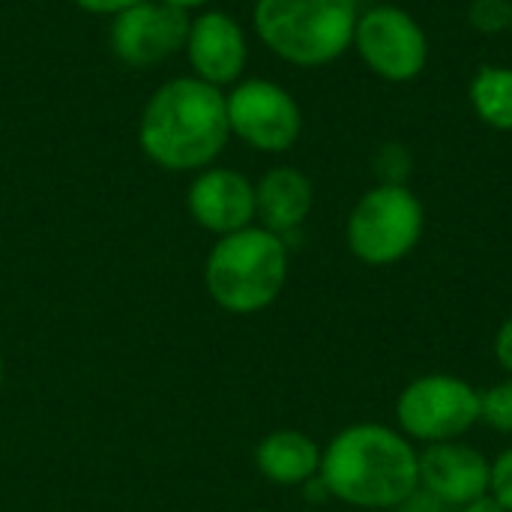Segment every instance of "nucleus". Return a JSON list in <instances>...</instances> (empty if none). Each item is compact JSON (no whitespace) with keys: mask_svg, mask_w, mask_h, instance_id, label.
<instances>
[{"mask_svg":"<svg viewBox=\"0 0 512 512\" xmlns=\"http://www.w3.org/2000/svg\"><path fill=\"white\" fill-rule=\"evenodd\" d=\"M327 495L357 510H396L420 486V450L399 429L354 423L321 450Z\"/></svg>","mask_w":512,"mask_h":512,"instance_id":"1","label":"nucleus"},{"mask_svg":"<svg viewBox=\"0 0 512 512\" xmlns=\"http://www.w3.org/2000/svg\"><path fill=\"white\" fill-rule=\"evenodd\" d=\"M228 138L225 93L195 75H180L156 87L138 123L144 156L177 174L210 168Z\"/></svg>","mask_w":512,"mask_h":512,"instance_id":"2","label":"nucleus"},{"mask_svg":"<svg viewBox=\"0 0 512 512\" xmlns=\"http://www.w3.org/2000/svg\"><path fill=\"white\" fill-rule=\"evenodd\" d=\"M357 0H255V36L279 60L318 69L336 63L354 45Z\"/></svg>","mask_w":512,"mask_h":512,"instance_id":"3","label":"nucleus"},{"mask_svg":"<svg viewBox=\"0 0 512 512\" xmlns=\"http://www.w3.org/2000/svg\"><path fill=\"white\" fill-rule=\"evenodd\" d=\"M285 282L288 243L261 225L219 237L204 261L207 294L231 315H255L273 306Z\"/></svg>","mask_w":512,"mask_h":512,"instance_id":"4","label":"nucleus"},{"mask_svg":"<svg viewBox=\"0 0 512 512\" xmlns=\"http://www.w3.org/2000/svg\"><path fill=\"white\" fill-rule=\"evenodd\" d=\"M426 207L411 186H372L348 213V252L366 267H393L423 240Z\"/></svg>","mask_w":512,"mask_h":512,"instance_id":"5","label":"nucleus"},{"mask_svg":"<svg viewBox=\"0 0 512 512\" xmlns=\"http://www.w3.org/2000/svg\"><path fill=\"white\" fill-rule=\"evenodd\" d=\"M396 423L408 441L426 447L459 441L480 426V390L456 375H420L399 393Z\"/></svg>","mask_w":512,"mask_h":512,"instance_id":"6","label":"nucleus"},{"mask_svg":"<svg viewBox=\"0 0 512 512\" xmlns=\"http://www.w3.org/2000/svg\"><path fill=\"white\" fill-rule=\"evenodd\" d=\"M351 48L372 75L390 84L417 81L429 63V36L423 24L393 3H378L360 12Z\"/></svg>","mask_w":512,"mask_h":512,"instance_id":"7","label":"nucleus"},{"mask_svg":"<svg viewBox=\"0 0 512 512\" xmlns=\"http://www.w3.org/2000/svg\"><path fill=\"white\" fill-rule=\"evenodd\" d=\"M228 129L258 153H285L300 141L303 111L297 99L270 78H240L225 93Z\"/></svg>","mask_w":512,"mask_h":512,"instance_id":"8","label":"nucleus"},{"mask_svg":"<svg viewBox=\"0 0 512 512\" xmlns=\"http://www.w3.org/2000/svg\"><path fill=\"white\" fill-rule=\"evenodd\" d=\"M189 24V12L162 0H144L111 18L108 45L111 54L132 69L156 66L186 48Z\"/></svg>","mask_w":512,"mask_h":512,"instance_id":"9","label":"nucleus"},{"mask_svg":"<svg viewBox=\"0 0 512 512\" xmlns=\"http://www.w3.org/2000/svg\"><path fill=\"white\" fill-rule=\"evenodd\" d=\"M183 51L195 69V78L219 90L237 84L249 60V45L240 21L222 9H207L192 18Z\"/></svg>","mask_w":512,"mask_h":512,"instance_id":"10","label":"nucleus"},{"mask_svg":"<svg viewBox=\"0 0 512 512\" xmlns=\"http://www.w3.org/2000/svg\"><path fill=\"white\" fill-rule=\"evenodd\" d=\"M186 204L204 231L225 237L255 222V183L234 168L210 165L192 180Z\"/></svg>","mask_w":512,"mask_h":512,"instance_id":"11","label":"nucleus"},{"mask_svg":"<svg viewBox=\"0 0 512 512\" xmlns=\"http://www.w3.org/2000/svg\"><path fill=\"white\" fill-rule=\"evenodd\" d=\"M492 462L471 444L441 441L420 453V486L456 510L489 492Z\"/></svg>","mask_w":512,"mask_h":512,"instance_id":"12","label":"nucleus"},{"mask_svg":"<svg viewBox=\"0 0 512 512\" xmlns=\"http://www.w3.org/2000/svg\"><path fill=\"white\" fill-rule=\"evenodd\" d=\"M315 204L312 180L294 165H276L255 183V219L261 228L288 240L300 231Z\"/></svg>","mask_w":512,"mask_h":512,"instance_id":"13","label":"nucleus"},{"mask_svg":"<svg viewBox=\"0 0 512 512\" xmlns=\"http://www.w3.org/2000/svg\"><path fill=\"white\" fill-rule=\"evenodd\" d=\"M255 465L276 486H306L321 471V447L297 429H279L258 441Z\"/></svg>","mask_w":512,"mask_h":512,"instance_id":"14","label":"nucleus"},{"mask_svg":"<svg viewBox=\"0 0 512 512\" xmlns=\"http://www.w3.org/2000/svg\"><path fill=\"white\" fill-rule=\"evenodd\" d=\"M468 102L480 123L495 132H512V66L483 63L468 84Z\"/></svg>","mask_w":512,"mask_h":512,"instance_id":"15","label":"nucleus"},{"mask_svg":"<svg viewBox=\"0 0 512 512\" xmlns=\"http://www.w3.org/2000/svg\"><path fill=\"white\" fill-rule=\"evenodd\" d=\"M372 168H375L378 183H384V186H408V180L414 174V153L402 141H384L375 150Z\"/></svg>","mask_w":512,"mask_h":512,"instance_id":"16","label":"nucleus"},{"mask_svg":"<svg viewBox=\"0 0 512 512\" xmlns=\"http://www.w3.org/2000/svg\"><path fill=\"white\" fill-rule=\"evenodd\" d=\"M480 423L512 438V378L480 390Z\"/></svg>","mask_w":512,"mask_h":512,"instance_id":"17","label":"nucleus"},{"mask_svg":"<svg viewBox=\"0 0 512 512\" xmlns=\"http://www.w3.org/2000/svg\"><path fill=\"white\" fill-rule=\"evenodd\" d=\"M468 24L486 36L512 30V0H471L468 3Z\"/></svg>","mask_w":512,"mask_h":512,"instance_id":"18","label":"nucleus"},{"mask_svg":"<svg viewBox=\"0 0 512 512\" xmlns=\"http://www.w3.org/2000/svg\"><path fill=\"white\" fill-rule=\"evenodd\" d=\"M489 492L501 501V507L512 512V447H507L495 462H492V483Z\"/></svg>","mask_w":512,"mask_h":512,"instance_id":"19","label":"nucleus"},{"mask_svg":"<svg viewBox=\"0 0 512 512\" xmlns=\"http://www.w3.org/2000/svg\"><path fill=\"white\" fill-rule=\"evenodd\" d=\"M396 512H459L453 504H447V501H441L438 495H432L429 489H423V486H417L399 507Z\"/></svg>","mask_w":512,"mask_h":512,"instance_id":"20","label":"nucleus"},{"mask_svg":"<svg viewBox=\"0 0 512 512\" xmlns=\"http://www.w3.org/2000/svg\"><path fill=\"white\" fill-rule=\"evenodd\" d=\"M72 3H75L78 9L90 12V15H108V18H114V15H120V12H126V9L144 3V0H72Z\"/></svg>","mask_w":512,"mask_h":512,"instance_id":"21","label":"nucleus"},{"mask_svg":"<svg viewBox=\"0 0 512 512\" xmlns=\"http://www.w3.org/2000/svg\"><path fill=\"white\" fill-rule=\"evenodd\" d=\"M495 360H498V366L507 372L512 378V315L498 327V333H495Z\"/></svg>","mask_w":512,"mask_h":512,"instance_id":"22","label":"nucleus"},{"mask_svg":"<svg viewBox=\"0 0 512 512\" xmlns=\"http://www.w3.org/2000/svg\"><path fill=\"white\" fill-rule=\"evenodd\" d=\"M459 512H507V510L501 507V501H498L492 492H486V495H480V498L468 501L465 507H459Z\"/></svg>","mask_w":512,"mask_h":512,"instance_id":"23","label":"nucleus"},{"mask_svg":"<svg viewBox=\"0 0 512 512\" xmlns=\"http://www.w3.org/2000/svg\"><path fill=\"white\" fill-rule=\"evenodd\" d=\"M162 3H168V6H174V9H183V12H192V9L207 6L210 0H162Z\"/></svg>","mask_w":512,"mask_h":512,"instance_id":"24","label":"nucleus"},{"mask_svg":"<svg viewBox=\"0 0 512 512\" xmlns=\"http://www.w3.org/2000/svg\"><path fill=\"white\" fill-rule=\"evenodd\" d=\"M0 387H3V357H0Z\"/></svg>","mask_w":512,"mask_h":512,"instance_id":"25","label":"nucleus"}]
</instances>
